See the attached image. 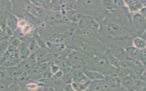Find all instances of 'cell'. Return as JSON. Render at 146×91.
Returning <instances> with one entry per match:
<instances>
[{
	"label": "cell",
	"mask_w": 146,
	"mask_h": 91,
	"mask_svg": "<svg viewBox=\"0 0 146 91\" xmlns=\"http://www.w3.org/2000/svg\"><path fill=\"white\" fill-rule=\"evenodd\" d=\"M87 69L100 72L106 76L114 75L116 68L110 64L105 55L98 54L89 59Z\"/></svg>",
	"instance_id": "obj_1"
},
{
	"label": "cell",
	"mask_w": 146,
	"mask_h": 91,
	"mask_svg": "<svg viewBox=\"0 0 146 91\" xmlns=\"http://www.w3.org/2000/svg\"><path fill=\"white\" fill-rule=\"evenodd\" d=\"M76 2L75 8L79 13L84 15L94 16L102 7L100 1H80Z\"/></svg>",
	"instance_id": "obj_2"
},
{
	"label": "cell",
	"mask_w": 146,
	"mask_h": 91,
	"mask_svg": "<svg viewBox=\"0 0 146 91\" xmlns=\"http://www.w3.org/2000/svg\"><path fill=\"white\" fill-rule=\"evenodd\" d=\"M78 24L79 28L89 30L96 34L99 33L100 30L99 23L91 15L82 14L81 19Z\"/></svg>",
	"instance_id": "obj_3"
},
{
	"label": "cell",
	"mask_w": 146,
	"mask_h": 91,
	"mask_svg": "<svg viewBox=\"0 0 146 91\" xmlns=\"http://www.w3.org/2000/svg\"><path fill=\"white\" fill-rule=\"evenodd\" d=\"M132 14L131 22L135 33L141 36L146 31V19L139 13Z\"/></svg>",
	"instance_id": "obj_4"
},
{
	"label": "cell",
	"mask_w": 146,
	"mask_h": 91,
	"mask_svg": "<svg viewBox=\"0 0 146 91\" xmlns=\"http://www.w3.org/2000/svg\"><path fill=\"white\" fill-rule=\"evenodd\" d=\"M67 58L73 65L81 62L88 61L89 60V57L85 54L74 49L68 55Z\"/></svg>",
	"instance_id": "obj_5"
},
{
	"label": "cell",
	"mask_w": 146,
	"mask_h": 91,
	"mask_svg": "<svg viewBox=\"0 0 146 91\" xmlns=\"http://www.w3.org/2000/svg\"><path fill=\"white\" fill-rule=\"evenodd\" d=\"M124 2L128 11L131 14L139 13L141 9L143 7L141 1L127 0L124 1Z\"/></svg>",
	"instance_id": "obj_6"
},
{
	"label": "cell",
	"mask_w": 146,
	"mask_h": 91,
	"mask_svg": "<svg viewBox=\"0 0 146 91\" xmlns=\"http://www.w3.org/2000/svg\"><path fill=\"white\" fill-rule=\"evenodd\" d=\"M83 72L84 75L91 81H102L106 78L104 74L93 70L86 69Z\"/></svg>",
	"instance_id": "obj_7"
},
{
	"label": "cell",
	"mask_w": 146,
	"mask_h": 91,
	"mask_svg": "<svg viewBox=\"0 0 146 91\" xmlns=\"http://www.w3.org/2000/svg\"><path fill=\"white\" fill-rule=\"evenodd\" d=\"M19 59L18 49L9 45L5 53L3 56L1 57V62L9 59Z\"/></svg>",
	"instance_id": "obj_8"
},
{
	"label": "cell",
	"mask_w": 146,
	"mask_h": 91,
	"mask_svg": "<svg viewBox=\"0 0 146 91\" xmlns=\"http://www.w3.org/2000/svg\"><path fill=\"white\" fill-rule=\"evenodd\" d=\"M125 51L129 60L140 61L141 50L137 49L132 46H131L125 48Z\"/></svg>",
	"instance_id": "obj_9"
},
{
	"label": "cell",
	"mask_w": 146,
	"mask_h": 91,
	"mask_svg": "<svg viewBox=\"0 0 146 91\" xmlns=\"http://www.w3.org/2000/svg\"><path fill=\"white\" fill-rule=\"evenodd\" d=\"M19 19L14 14L11 13L7 16V26L14 32L18 28V23Z\"/></svg>",
	"instance_id": "obj_10"
},
{
	"label": "cell",
	"mask_w": 146,
	"mask_h": 91,
	"mask_svg": "<svg viewBox=\"0 0 146 91\" xmlns=\"http://www.w3.org/2000/svg\"><path fill=\"white\" fill-rule=\"evenodd\" d=\"M39 48L35 52L36 55L38 58V64L42 63H47L51 59L50 55L44 48Z\"/></svg>",
	"instance_id": "obj_11"
},
{
	"label": "cell",
	"mask_w": 146,
	"mask_h": 91,
	"mask_svg": "<svg viewBox=\"0 0 146 91\" xmlns=\"http://www.w3.org/2000/svg\"><path fill=\"white\" fill-rule=\"evenodd\" d=\"M19 52V57L21 61L28 58L32 53L29 48L27 43L23 42L19 47L17 48Z\"/></svg>",
	"instance_id": "obj_12"
},
{
	"label": "cell",
	"mask_w": 146,
	"mask_h": 91,
	"mask_svg": "<svg viewBox=\"0 0 146 91\" xmlns=\"http://www.w3.org/2000/svg\"><path fill=\"white\" fill-rule=\"evenodd\" d=\"M6 68L8 73V76L13 79L17 80L18 77L23 73V70L19 65Z\"/></svg>",
	"instance_id": "obj_13"
},
{
	"label": "cell",
	"mask_w": 146,
	"mask_h": 91,
	"mask_svg": "<svg viewBox=\"0 0 146 91\" xmlns=\"http://www.w3.org/2000/svg\"><path fill=\"white\" fill-rule=\"evenodd\" d=\"M66 85V83L60 78H58L54 76L51 79L50 86L56 91L64 89Z\"/></svg>",
	"instance_id": "obj_14"
},
{
	"label": "cell",
	"mask_w": 146,
	"mask_h": 91,
	"mask_svg": "<svg viewBox=\"0 0 146 91\" xmlns=\"http://www.w3.org/2000/svg\"><path fill=\"white\" fill-rule=\"evenodd\" d=\"M122 85L128 91H135L134 79L129 76L121 78Z\"/></svg>",
	"instance_id": "obj_15"
},
{
	"label": "cell",
	"mask_w": 146,
	"mask_h": 91,
	"mask_svg": "<svg viewBox=\"0 0 146 91\" xmlns=\"http://www.w3.org/2000/svg\"><path fill=\"white\" fill-rule=\"evenodd\" d=\"M132 46L139 50H143L146 48V40L141 36H136L132 40Z\"/></svg>",
	"instance_id": "obj_16"
},
{
	"label": "cell",
	"mask_w": 146,
	"mask_h": 91,
	"mask_svg": "<svg viewBox=\"0 0 146 91\" xmlns=\"http://www.w3.org/2000/svg\"><path fill=\"white\" fill-rule=\"evenodd\" d=\"M133 71L129 68H125L122 67H119L115 69L114 75H115L120 78L128 76L131 75Z\"/></svg>",
	"instance_id": "obj_17"
},
{
	"label": "cell",
	"mask_w": 146,
	"mask_h": 91,
	"mask_svg": "<svg viewBox=\"0 0 146 91\" xmlns=\"http://www.w3.org/2000/svg\"><path fill=\"white\" fill-rule=\"evenodd\" d=\"M91 81L85 82H73L71 83L73 88L76 91H86L88 88Z\"/></svg>",
	"instance_id": "obj_18"
},
{
	"label": "cell",
	"mask_w": 146,
	"mask_h": 91,
	"mask_svg": "<svg viewBox=\"0 0 146 91\" xmlns=\"http://www.w3.org/2000/svg\"><path fill=\"white\" fill-rule=\"evenodd\" d=\"M105 55L109 63L112 67L116 68L120 66L121 61L119 60L115 57H114L109 51H106L105 53Z\"/></svg>",
	"instance_id": "obj_19"
},
{
	"label": "cell",
	"mask_w": 146,
	"mask_h": 91,
	"mask_svg": "<svg viewBox=\"0 0 146 91\" xmlns=\"http://www.w3.org/2000/svg\"><path fill=\"white\" fill-rule=\"evenodd\" d=\"M21 60L20 59H9L1 62V66L8 68L19 65Z\"/></svg>",
	"instance_id": "obj_20"
},
{
	"label": "cell",
	"mask_w": 146,
	"mask_h": 91,
	"mask_svg": "<svg viewBox=\"0 0 146 91\" xmlns=\"http://www.w3.org/2000/svg\"><path fill=\"white\" fill-rule=\"evenodd\" d=\"M29 78L30 81L36 82L42 78V74L36 67L29 73Z\"/></svg>",
	"instance_id": "obj_21"
},
{
	"label": "cell",
	"mask_w": 146,
	"mask_h": 91,
	"mask_svg": "<svg viewBox=\"0 0 146 91\" xmlns=\"http://www.w3.org/2000/svg\"><path fill=\"white\" fill-rule=\"evenodd\" d=\"M86 91H102L101 81H91Z\"/></svg>",
	"instance_id": "obj_22"
},
{
	"label": "cell",
	"mask_w": 146,
	"mask_h": 91,
	"mask_svg": "<svg viewBox=\"0 0 146 91\" xmlns=\"http://www.w3.org/2000/svg\"><path fill=\"white\" fill-rule=\"evenodd\" d=\"M17 82L20 84L23 88L25 84L30 81L29 78V73L27 72H23L17 80Z\"/></svg>",
	"instance_id": "obj_23"
},
{
	"label": "cell",
	"mask_w": 146,
	"mask_h": 91,
	"mask_svg": "<svg viewBox=\"0 0 146 91\" xmlns=\"http://www.w3.org/2000/svg\"><path fill=\"white\" fill-rule=\"evenodd\" d=\"M19 66L23 70V72H27V73H30L32 70L34 68L31 65V64L27 60V59L21 61V63L19 64Z\"/></svg>",
	"instance_id": "obj_24"
},
{
	"label": "cell",
	"mask_w": 146,
	"mask_h": 91,
	"mask_svg": "<svg viewBox=\"0 0 146 91\" xmlns=\"http://www.w3.org/2000/svg\"><path fill=\"white\" fill-rule=\"evenodd\" d=\"M8 42H9V45L18 48L22 44L23 42L19 38L14 36H13L9 38L8 40Z\"/></svg>",
	"instance_id": "obj_25"
},
{
	"label": "cell",
	"mask_w": 146,
	"mask_h": 91,
	"mask_svg": "<svg viewBox=\"0 0 146 91\" xmlns=\"http://www.w3.org/2000/svg\"><path fill=\"white\" fill-rule=\"evenodd\" d=\"M27 60L31 64L33 68L38 65V61L35 52H32L27 58Z\"/></svg>",
	"instance_id": "obj_26"
},
{
	"label": "cell",
	"mask_w": 146,
	"mask_h": 91,
	"mask_svg": "<svg viewBox=\"0 0 146 91\" xmlns=\"http://www.w3.org/2000/svg\"><path fill=\"white\" fill-rule=\"evenodd\" d=\"M9 47V42H8V40L1 42V43H0V55H1V57L3 56Z\"/></svg>",
	"instance_id": "obj_27"
},
{
	"label": "cell",
	"mask_w": 146,
	"mask_h": 91,
	"mask_svg": "<svg viewBox=\"0 0 146 91\" xmlns=\"http://www.w3.org/2000/svg\"><path fill=\"white\" fill-rule=\"evenodd\" d=\"M22 88H23V86L16 82L9 86L6 91H19Z\"/></svg>",
	"instance_id": "obj_28"
},
{
	"label": "cell",
	"mask_w": 146,
	"mask_h": 91,
	"mask_svg": "<svg viewBox=\"0 0 146 91\" xmlns=\"http://www.w3.org/2000/svg\"><path fill=\"white\" fill-rule=\"evenodd\" d=\"M8 77V73L5 67L1 66L0 68V80L5 79Z\"/></svg>",
	"instance_id": "obj_29"
},
{
	"label": "cell",
	"mask_w": 146,
	"mask_h": 91,
	"mask_svg": "<svg viewBox=\"0 0 146 91\" xmlns=\"http://www.w3.org/2000/svg\"><path fill=\"white\" fill-rule=\"evenodd\" d=\"M50 70L51 71L52 73L54 75L56 74L60 70V67L59 65H57L56 64L51 63L50 64Z\"/></svg>",
	"instance_id": "obj_30"
},
{
	"label": "cell",
	"mask_w": 146,
	"mask_h": 91,
	"mask_svg": "<svg viewBox=\"0 0 146 91\" xmlns=\"http://www.w3.org/2000/svg\"><path fill=\"white\" fill-rule=\"evenodd\" d=\"M53 76H54V74L52 73L50 67L42 74V78H43L51 79Z\"/></svg>",
	"instance_id": "obj_31"
},
{
	"label": "cell",
	"mask_w": 146,
	"mask_h": 91,
	"mask_svg": "<svg viewBox=\"0 0 146 91\" xmlns=\"http://www.w3.org/2000/svg\"><path fill=\"white\" fill-rule=\"evenodd\" d=\"M138 13L146 19V7H143Z\"/></svg>",
	"instance_id": "obj_32"
},
{
	"label": "cell",
	"mask_w": 146,
	"mask_h": 91,
	"mask_svg": "<svg viewBox=\"0 0 146 91\" xmlns=\"http://www.w3.org/2000/svg\"><path fill=\"white\" fill-rule=\"evenodd\" d=\"M64 91H76L71 84H66L64 88Z\"/></svg>",
	"instance_id": "obj_33"
},
{
	"label": "cell",
	"mask_w": 146,
	"mask_h": 91,
	"mask_svg": "<svg viewBox=\"0 0 146 91\" xmlns=\"http://www.w3.org/2000/svg\"><path fill=\"white\" fill-rule=\"evenodd\" d=\"M42 91H56L54 88H52L51 86H46L43 88Z\"/></svg>",
	"instance_id": "obj_34"
},
{
	"label": "cell",
	"mask_w": 146,
	"mask_h": 91,
	"mask_svg": "<svg viewBox=\"0 0 146 91\" xmlns=\"http://www.w3.org/2000/svg\"><path fill=\"white\" fill-rule=\"evenodd\" d=\"M141 1L143 5V7H146V0H143V1Z\"/></svg>",
	"instance_id": "obj_35"
},
{
	"label": "cell",
	"mask_w": 146,
	"mask_h": 91,
	"mask_svg": "<svg viewBox=\"0 0 146 91\" xmlns=\"http://www.w3.org/2000/svg\"><path fill=\"white\" fill-rule=\"evenodd\" d=\"M141 37L143 38L146 41V31L145 32V33L143 34V35L141 36Z\"/></svg>",
	"instance_id": "obj_36"
},
{
	"label": "cell",
	"mask_w": 146,
	"mask_h": 91,
	"mask_svg": "<svg viewBox=\"0 0 146 91\" xmlns=\"http://www.w3.org/2000/svg\"><path fill=\"white\" fill-rule=\"evenodd\" d=\"M19 91H26V90H25V89L23 88H22V89H21V90H20Z\"/></svg>",
	"instance_id": "obj_37"
},
{
	"label": "cell",
	"mask_w": 146,
	"mask_h": 91,
	"mask_svg": "<svg viewBox=\"0 0 146 91\" xmlns=\"http://www.w3.org/2000/svg\"><path fill=\"white\" fill-rule=\"evenodd\" d=\"M64 91V89H63V90H58V91Z\"/></svg>",
	"instance_id": "obj_38"
}]
</instances>
